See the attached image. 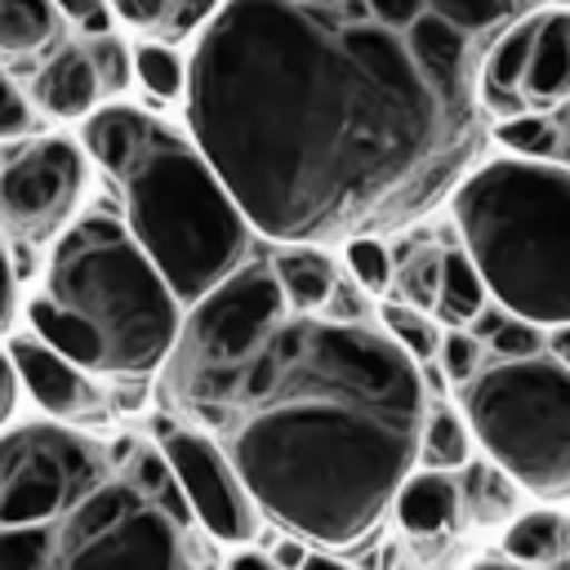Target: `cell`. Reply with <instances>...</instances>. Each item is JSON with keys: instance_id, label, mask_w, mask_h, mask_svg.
<instances>
[{"instance_id": "obj_24", "label": "cell", "mask_w": 570, "mask_h": 570, "mask_svg": "<svg viewBox=\"0 0 570 570\" xmlns=\"http://www.w3.org/2000/svg\"><path fill=\"white\" fill-rule=\"evenodd\" d=\"M134 80L156 98V102H178L187 89V58L169 40H138L129 49Z\"/></svg>"}, {"instance_id": "obj_36", "label": "cell", "mask_w": 570, "mask_h": 570, "mask_svg": "<svg viewBox=\"0 0 570 570\" xmlns=\"http://www.w3.org/2000/svg\"><path fill=\"white\" fill-rule=\"evenodd\" d=\"M316 316L338 321V325H365V321H374V303H370V294H365L352 276L338 272L334 289H330V298H325V307H321Z\"/></svg>"}, {"instance_id": "obj_31", "label": "cell", "mask_w": 570, "mask_h": 570, "mask_svg": "<svg viewBox=\"0 0 570 570\" xmlns=\"http://www.w3.org/2000/svg\"><path fill=\"white\" fill-rule=\"evenodd\" d=\"M53 557V521L0 530V570H49Z\"/></svg>"}, {"instance_id": "obj_32", "label": "cell", "mask_w": 570, "mask_h": 570, "mask_svg": "<svg viewBox=\"0 0 570 570\" xmlns=\"http://www.w3.org/2000/svg\"><path fill=\"white\" fill-rule=\"evenodd\" d=\"M343 263L352 272V281L365 294H383L392 289V249L383 245V236H356L343 245Z\"/></svg>"}, {"instance_id": "obj_27", "label": "cell", "mask_w": 570, "mask_h": 570, "mask_svg": "<svg viewBox=\"0 0 570 570\" xmlns=\"http://www.w3.org/2000/svg\"><path fill=\"white\" fill-rule=\"evenodd\" d=\"M392 281L401 289L396 303H410L419 312L436 307V281H441V245H414L392 254Z\"/></svg>"}, {"instance_id": "obj_45", "label": "cell", "mask_w": 570, "mask_h": 570, "mask_svg": "<svg viewBox=\"0 0 570 570\" xmlns=\"http://www.w3.org/2000/svg\"><path fill=\"white\" fill-rule=\"evenodd\" d=\"M557 125H561V165H570V98L561 107H552Z\"/></svg>"}, {"instance_id": "obj_14", "label": "cell", "mask_w": 570, "mask_h": 570, "mask_svg": "<svg viewBox=\"0 0 570 570\" xmlns=\"http://www.w3.org/2000/svg\"><path fill=\"white\" fill-rule=\"evenodd\" d=\"M31 98L40 111L58 116V120H80L98 107V80L89 71V58L80 45H58L40 67H36V85Z\"/></svg>"}, {"instance_id": "obj_1", "label": "cell", "mask_w": 570, "mask_h": 570, "mask_svg": "<svg viewBox=\"0 0 570 570\" xmlns=\"http://www.w3.org/2000/svg\"><path fill=\"white\" fill-rule=\"evenodd\" d=\"M490 36L432 0H223L187 58V138L272 245H347L481 165Z\"/></svg>"}, {"instance_id": "obj_41", "label": "cell", "mask_w": 570, "mask_h": 570, "mask_svg": "<svg viewBox=\"0 0 570 570\" xmlns=\"http://www.w3.org/2000/svg\"><path fill=\"white\" fill-rule=\"evenodd\" d=\"M303 557H307V548H303V539H298V534L276 539V543H272V552H267V561H272L276 570H298V566H303Z\"/></svg>"}, {"instance_id": "obj_47", "label": "cell", "mask_w": 570, "mask_h": 570, "mask_svg": "<svg viewBox=\"0 0 570 570\" xmlns=\"http://www.w3.org/2000/svg\"><path fill=\"white\" fill-rule=\"evenodd\" d=\"M9 401H13V370L9 361H0V419L9 414Z\"/></svg>"}, {"instance_id": "obj_11", "label": "cell", "mask_w": 570, "mask_h": 570, "mask_svg": "<svg viewBox=\"0 0 570 570\" xmlns=\"http://www.w3.org/2000/svg\"><path fill=\"white\" fill-rule=\"evenodd\" d=\"M85 187V151L71 138H36L0 165V227L22 245L49 240L67 227Z\"/></svg>"}, {"instance_id": "obj_38", "label": "cell", "mask_w": 570, "mask_h": 570, "mask_svg": "<svg viewBox=\"0 0 570 570\" xmlns=\"http://www.w3.org/2000/svg\"><path fill=\"white\" fill-rule=\"evenodd\" d=\"M223 0H169V13H165V40H183L191 31H200L214 13H218Z\"/></svg>"}, {"instance_id": "obj_30", "label": "cell", "mask_w": 570, "mask_h": 570, "mask_svg": "<svg viewBox=\"0 0 570 570\" xmlns=\"http://www.w3.org/2000/svg\"><path fill=\"white\" fill-rule=\"evenodd\" d=\"M80 49H85L89 71H94V80H98V94H102V98H120V94L129 89V80H134L129 45H125L116 31H107V36H89Z\"/></svg>"}, {"instance_id": "obj_26", "label": "cell", "mask_w": 570, "mask_h": 570, "mask_svg": "<svg viewBox=\"0 0 570 570\" xmlns=\"http://www.w3.org/2000/svg\"><path fill=\"white\" fill-rule=\"evenodd\" d=\"M450 22H459L463 31H476V36H490L499 40L508 27H517L521 18L539 13L543 0H432Z\"/></svg>"}, {"instance_id": "obj_5", "label": "cell", "mask_w": 570, "mask_h": 570, "mask_svg": "<svg viewBox=\"0 0 570 570\" xmlns=\"http://www.w3.org/2000/svg\"><path fill=\"white\" fill-rule=\"evenodd\" d=\"M45 298L94 325L107 352V374L142 379L165 365L183 307L134 245L116 214H85L53 240Z\"/></svg>"}, {"instance_id": "obj_6", "label": "cell", "mask_w": 570, "mask_h": 570, "mask_svg": "<svg viewBox=\"0 0 570 570\" xmlns=\"http://www.w3.org/2000/svg\"><path fill=\"white\" fill-rule=\"evenodd\" d=\"M459 396L468 432L494 468L530 494H570V370L548 347L485 361Z\"/></svg>"}, {"instance_id": "obj_40", "label": "cell", "mask_w": 570, "mask_h": 570, "mask_svg": "<svg viewBox=\"0 0 570 570\" xmlns=\"http://www.w3.org/2000/svg\"><path fill=\"white\" fill-rule=\"evenodd\" d=\"M503 321H508V312H503V307H499V303L490 298V303H485V307H481V312H476V316H472V321H468L463 330H468V334H472V338H476V343L485 347V343L494 338V330H499Z\"/></svg>"}, {"instance_id": "obj_46", "label": "cell", "mask_w": 570, "mask_h": 570, "mask_svg": "<svg viewBox=\"0 0 570 570\" xmlns=\"http://www.w3.org/2000/svg\"><path fill=\"white\" fill-rule=\"evenodd\" d=\"M298 570H352V566H343L338 557H325V552H307Z\"/></svg>"}, {"instance_id": "obj_9", "label": "cell", "mask_w": 570, "mask_h": 570, "mask_svg": "<svg viewBox=\"0 0 570 570\" xmlns=\"http://www.w3.org/2000/svg\"><path fill=\"white\" fill-rule=\"evenodd\" d=\"M102 476V450L67 428L31 423L0 436V530L62 517L67 503Z\"/></svg>"}, {"instance_id": "obj_29", "label": "cell", "mask_w": 570, "mask_h": 570, "mask_svg": "<svg viewBox=\"0 0 570 570\" xmlns=\"http://www.w3.org/2000/svg\"><path fill=\"white\" fill-rule=\"evenodd\" d=\"M534 27H539V13L521 18L517 27H508V31L490 45L485 67H481V80H485V85L521 89V76H525V62H530V45H534Z\"/></svg>"}, {"instance_id": "obj_48", "label": "cell", "mask_w": 570, "mask_h": 570, "mask_svg": "<svg viewBox=\"0 0 570 570\" xmlns=\"http://www.w3.org/2000/svg\"><path fill=\"white\" fill-rule=\"evenodd\" d=\"M472 570H525V566H512V561H481V566H472Z\"/></svg>"}, {"instance_id": "obj_25", "label": "cell", "mask_w": 570, "mask_h": 570, "mask_svg": "<svg viewBox=\"0 0 570 570\" xmlns=\"http://www.w3.org/2000/svg\"><path fill=\"white\" fill-rule=\"evenodd\" d=\"M490 138L521 160H561V125L552 111H525L512 120H494Z\"/></svg>"}, {"instance_id": "obj_17", "label": "cell", "mask_w": 570, "mask_h": 570, "mask_svg": "<svg viewBox=\"0 0 570 570\" xmlns=\"http://www.w3.org/2000/svg\"><path fill=\"white\" fill-rule=\"evenodd\" d=\"M503 561L525 570H557L570 561V517L557 508L517 512L503 525Z\"/></svg>"}, {"instance_id": "obj_44", "label": "cell", "mask_w": 570, "mask_h": 570, "mask_svg": "<svg viewBox=\"0 0 570 570\" xmlns=\"http://www.w3.org/2000/svg\"><path fill=\"white\" fill-rule=\"evenodd\" d=\"M548 352L570 370V325H561V330H548Z\"/></svg>"}, {"instance_id": "obj_18", "label": "cell", "mask_w": 570, "mask_h": 570, "mask_svg": "<svg viewBox=\"0 0 570 570\" xmlns=\"http://www.w3.org/2000/svg\"><path fill=\"white\" fill-rule=\"evenodd\" d=\"M151 125H156V116H147V111H138V107H129V102H111V107H98V111H89L85 116V134H80V151H89L111 178L138 156V147H142V138L151 134Z\"/></svg>"}, {"instance_id": "obj_2", "label": "cell", "mask_w": 570, "mask_h": 570, "mask_svg": "<svg viewBox=\"0 0 570 570\" xmlns=\"http://www.w3.org/2000/svg\"><path fill=\"white\" fill-rule=\"evenodd\" d=\"M428 392L379 321L285 316L196 423L258 512L325 548L365 539L419 463Z\"/></svg>"}, {"instance_id": "obj_15", "label": "cell", "mask_w": 570, "mask_h": 570, "mask_svg": "<svg viewBox=\"0 0 570 570\" xmlns=\"http://www.w3.org/2000/svg\"><path fill=\"white\" fill-rule=\"evenodd\" d=\"M267 267L281 285L285 312L289 316H316L338 281V263L321 245H276L267 254Z\"/></svg>"}, {"instance_id": "obj_4", "label": "cell", "mask_w": 570, "mask_h": 570, "mask_svg": "<svg viewBox=\"0 0 570 570\" xmlns=\"http://www.w3.org/2000/svg\"><path fill=\"white\" fill-rule=\"evenodd\" d=\"M125 196V232L160 272L178 307H191L240 263L258 254V232L200 156V147L169 129L151 125L138 156L116 174Z\"/></svg>"}, {"instance_id": "obj_35", "label": "cell", "mask_w": 570, "mask_h": 570, "mask_svg": "<svg viewBox=\"0 0 570 570\" xmlns=\"http://www.w3.org/2000/svg\"><path fill=\"white\" fill-rule=\"evenodd\" d=\"M27 134H36V107L0 62V138H27Z\"/></svg>"}, {"instance_id": "obj_16", "label": "cell", "mask_w": 570, "mask_h": 570, "mask_svg": "<svg viewBox=\"0 0 570 570\" xmlns=\"http://www.w3.org/2000/svg\"><path fill=\"white\" fill-rule=\"evenodd\" d=\"M396 521L410 534H445L459 525V485L454 472H432V468H414L396 494H392Z\"/></svg>"}, {"instance_id": "obj_10", "label": "cell", "mask_w": 570, "mask_h": 570, "mask_svg": "<svg viewBox=\"0 0 570 570\" xmlns=\"http://www.w3.org/2000/svg\"><path fill=\"white\" fill-rule=\"evenodd\" d=\"M156 450L165 454L191 508V521H200L218 543H249L258 534L263 512L254 508L245 481L209 432L187 428L178 419H156Z\"/></svg>"}, {"instance_id": "obj_8", "label": "cell", "mask_w": 570, "mask_h": 570, "mask_svg": "<svg viewBox=\"0 0 570 570\" xmlns=\"http://www.w3.org/2000/svg\"><path fill=\"white\" fill-rule=\"evenodd\" d=\"M49 570H191L187 525L125 476H102L53 517Z\"/></svg>"}, {"instance_id": "obj_12", "label": "cell", "mask_w": 570, "mask_h": 570, "mask_svg": "<svg viewBox=\"0 0 570 570\" xmlns=\"http://www.w3.org/2000/svg\"><path fill=\"white\" fill-rule=\"evenodd\" d=\"M4 361L45 414L85 419L89 410H98V387L89 383V374L80 365L62 361L53 347H45L36 334H13L9 347H4Z\"/></svg>"}, {"instance_id": "obj_21", "label": "cell", "mask_w": 570, "mask_h": 570, "mask_svg": "<svg viewBox=\"0 0 570 570\" xmlns=\"http://www.w3.org/2000/svg\"><path fill=\"white\" fill-rule=\"evenodd\" d=\"M485 303H490V294H485V281H481V272L472 267L468 249H463V245H445V249H441L436 307H432L436 325L459 330V325H468Z\"/></svg>"}, {"instance_id": "obj_20", "label": "cell", "mask_w": 570, "mask_h": 570, "mask_svg": "<svg viewBox=\"0 0 570 570\" xmlns=\"http://www.w3.org/2000/svg\"><path fill=\"white\" fill-rule=\"evenodd\" d=\"M454 485H459V517H468L472 525H508L521 512V485L490 459L472 454L459 468Z\"/></svg>"}, {"instance_id": "obj_33", "label": "cell", "mask_w": 570, "mask_h": 570, "mask_svg": "<svg viewBox=\"0 0 570 570\" xmlns=\"http://www.w3.org/2000/svg\"><path fill=\"white\" fill-rule=\"evenodd\" d=\"M436 370L445 374V383L463 387L476 379V370L485 365V347L468 334V330H441V347H436Z\"/></svg>"}, {"instance_id": "obj_13", "label": "cell", "mask_w": 570, "mask_h": 570, "mask_svg": "<svg viewBox=\"0 0 570 570\" xmlns=\"http://www.w3.org/2000/svg\"><path fill=\"white\" fill-rule=\"evenodd\" d=\"M521 94H525L530 111H552L570 98V9L539 13Z\"/></svg>"}, {"instance_id": "obj_23", "label": "cell", "mask_w": 570, "mask_h": 570, "mask_svg": "<svg viewBox=\"0 0 570 570\" xmlns=\"http://www.w3.org/2000/svg\"><path fill=\"white\" fill-rule=\"evenodd\" d=\"M62 36L53 0H0V53L36 58Z\"/></svg>"}, {"instance_id": "obj_42", "label": "cell", "mask_w": 570, "mask_h": 570, "mask_svg": "<svg viewBox=\"0 0 570 570\" xmlns=\"http://www.w3.org/2000/svg\"><path fill=\"white\" fill-rule=\"evenodd\" d=\"M13 316V263H9V249L0 245V330L9 325Z\"/></svg>"}, {"instance_id": "obj_39", "label": "cell", "mask_w": 570, "mask_h": 570, "mask_svg": "<svg viewBox=\"0 0 570 570\" xmlns=\"http://www.w3.org/2000/svg\"><path fill=\"white\" fill-rule=\"evenodd\" d=\"M111 18L134 27V31H160L165 27V13H169V0H107Z\"/></svg>"}, {"instance_id": "obj_28", "label": "cell", "mask_w": 570, "mask_h": 570, "mask_svg": "<svg viewBox=\"0 0 570 570\" xmlns=\"http://www.w3.org/2000/svg\"><path fill=\"white\" fill-rule=\"evenodd\" d=\"M379 330L410 356V361H432L441 347V325L432 312H419L410 303H383L379 307Z\"/></svg>"}, {"instance_id": "obj_3", "label": "cell", "mask_w": 570, "mask_h": 570, "mask_svg": "<svg viewBox=\"0 0 570 570\" xmlns=\"http://www.w3.org/2000/svg\"><path fill=\"white\" fill-rule=\"evenodd\" d=\"M485 294L539 330L570 325V165L494 156L450 196Z\"/></svg>"}, {"instance_id": "obj_43", "label": "cell", "mask_w": 570, "mask_h": 570, "mask_svg": "<svg viewBox=\"0 0 570 570\" xmlns=\"http://www.w3.org/2000/svg\"><path fill=\"white\" fill-rule=\"evenodd\" d=\"M227 570H276V566L267 561V552H254V548L245 552V548H240V552L227 561Z\"/></svg>"}, {"instance_id": "obj_7", "label": "cell", "mask_w": 570, "mask_h": 570, "mask_svg": "<svg viewBox=\"0 0 570 570\" xmlns=\"http://www.w3.org/2000/svg\"><path fill=\"white\" fill-rule=\"evenodd\" d=\"M285 316L289 312L267 267V254H254L209 294H200L178 321V338L160 365L169 401L191 419L214 410L236 370L272 338Z\"/></svg>"}, {"instance_id": "obj_22", "label": "cell", "mask_w": 570, "mask_h": 570, "mask_svg": "<svg viewBox=\"0 0 570 570\" xmlns=\"http://www.w3.org/2000/svg\"><path fill=\"white\" fill-rule=\"evenodd\" d=\"M472 459V432L463 410H454L441 396H428L423 428H419V468L432 472H459Z\"/></svg>"}, {"instance_id": "obj_19", "label": "cell", "mask_w": 570, "mask_h": 570, "mask_svg": "<svg viewBox=\"0 0 570 570\" xmlns=\"http://www.w3.org/2000/svg\"><path fill=\"white\" fill-rule=\"evenodd\" d=\"M27 321H31V334H36L45 347H53L62 361L80 365L85 374H94V370L107 374V352H102V338L94 334L89 321H80L76 312L58 307V303L45 298V294L27 298Z\"/></svg>"}, {"instance_id": "obj_34", "label": "cell", "mask_w": 570, "mask_h": 570, "mask_svg": "<svg viewBox=\"0 0 570 570\" xmlns=\"http://www.w3.org/2000/svg\"><path fill=\"white\" fill-rule=\"evenodd\" d=\"M543 347H548V330H539L530 321H517V316H508L494 330V338L485 343L490 361H521V356H539Z\"/></svg>"}, {"instance_id": "obj_37", "label": "cell", "mask_w": 570, "mask_h": 570, "mask_svg": "<svg viewBox=\"0 0 570 570\" xmlns=\"http://www.w3.org/2000/svg\"><path fill=\"white\" fill-rule=\"evenodd\" d=\"M53 9H58V18H67L85 40H89V36H107V31L116 27L107 0H53Z\"/></svg>"}]
</instances>
